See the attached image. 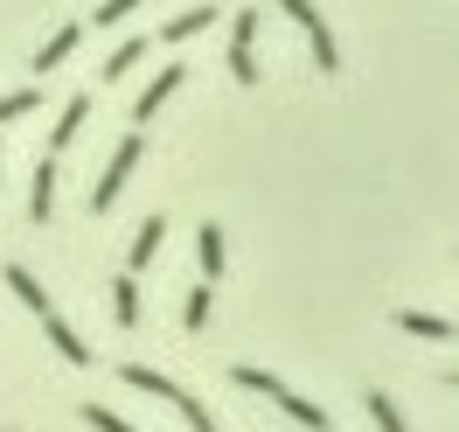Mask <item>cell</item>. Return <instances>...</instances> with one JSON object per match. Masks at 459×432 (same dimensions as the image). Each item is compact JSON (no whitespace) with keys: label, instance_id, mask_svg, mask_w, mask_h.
Masks as SVG:
<instances>
[{"label":"cell","instance_id":"cell-1","mask_svg":"<svg viewBox=\"0 0 459 432\" xmlns=\"http://www.w3.org/2000/svg\"><path fill=\"white\" fill-rule=\"evenodd\" d=\"M230 384H237V391H258V398H272L279 411H286V419H299L307 432H334V419H327L314 398H299L292 384H279V376L258 370V363H230Z\"/></svg>","mask_w":459,"mask_h":432},{"label":"cell","instance_id":"cell-2","mask_svg":"<svg viewBox=\"0 0 459 432\" xmlns=\"http://www.w3.org/2000/svg\"><path fill=\"white\" fill-rule=\"evenodd\" d=\"M118 384H133V391H146V398H168L181 419H188V432H223L216 426V411L195 398V391H181L174 376H160V370H146V363H118Z\"/></svg>","mask_w":459,"mask_h":432},{"label":"cell","instance_id":"cell-3","mask_svg":"<svg viewBox=\"0 0 459 432\" xmlns=\"http://www.w3.org/2000/svg\"><path fill=\"white\" fill-rule=\"evenodd\" d=\"M146 161V140H140V126L118 140V154L105 161V174H98V189H91V216H105V209H118V196H126V181H133V168Z\"/></svg>","mask_w":459,"mask_h":432},{"label":"cell","instance_id":"cell-4","mask_svg":"<svg viewBox=\"0 0 459 432\" xmlns=\"http://www.w3.org/2000/svg\"><path fill=\"white\" fill-rule=\"evenodd\" d=\"M292 14V29L307 35V49H314V63H320V77H334L342 70V42H334V29H327V14H320L314 0H279Z\"/></svg>","mask_w":459,"mask_h":432},{"label":"cell","instance_id":"cell-5","mask_svg":"<svg viewBox=\"0 0 459 432\" xmlns=\"http://www.w3.org/2000/svg\"><path fill=\"white\" fill-rule=\"evenodd\" d=\"M230 77L237 84H258V14H230Z\"/></svg>","mask_w":459,"mask_h":432},{"label":"cell","instance_id":"cell-6","mask_svg":"<svg viewBox=\"0 0 459 432\" xmlns=\"http://www.w3.org/2000/svg\"><path fill=\"white\" fill-rule=\"evenodd\" d=\"M181 84H188V70H181V63H168V70H153V77H146V91L133 98V126H146V119L160 112V105H168V98H174Z\"/></svg>","mask_w":459,"mask_h":432},{"label":"cell","instance_id":"cell-7","mask_svg":"<svg viewBox=\"0 0 459 432\" xmlns=\"http://www.w3.org/2000/svg\"><path fill=\"white\" fill-rule=\"evenodd\" d=\"M77 42H84V22H63V29H56V35H49V42H42V49L29 57V77H49V70H63Z\"/></svg>","mask_w":459,"mask_h":432},{"label":"cell","instance_id":"cell-8","mask_svg":"<svg viewBox=\"0 0 459 432\" xmlns=\"http://www.w3.org/2000/svg\"><path fill=\"white\" fill-rule=\"evenodd\" d=\"M216 22H223V7L195 0V7H181V14H174L168 29H160V42H174V49H181V42H195V35H202V29H216Z\"/></svg>","mask_w":459,"mask_h":432},{"label":"cell","instance_id":"cell-9","mask_svg":"<svg viewBox=\"0 0 459 432\" xmlns=\"http://www.w3.org/2000/svg\"><path fill=\"white\" fill-rule=\"evenodd\" d=\"M56 216V161H35L29 174V224H49Z\"/></svg>","mask_w":459,"mask_h":432},{"label":"cell","instance_id":"cell-10","mask_svg":"<svg viewBox=\"0 0 459 432\" xmlns=\"http://www.w3.org/2000/svg\"><path fill=\"white\" fill-rule=\"evenodd\" d=\"M160 237H168V216H146L140 231H133V244H126V272H146V265L160 259Z\"/></svg>","mask_w":459,"mask_h":432},{"label":"cell","instance_id":"cell-11","mask_svg":"<svg viewBox=\"0 0 459 432\" xmlns=\"http://www.w3.org/2000/svg\"><path fill=\"white\" fill-rule=\"evenodd\" d=\"M84 119H91V91L63 98V112H56V133H49V146H56V154H70V146H77V133H84Z\"/></svg>","mask_w":459,"mask_h":432},{"label":"cell","instance_id":"cell-12","mask_svg":"<svg viewBox=\"0 0 459 432\" xmlns=\"http://www.w3.org/2000/svg\"><path fill=\"white\" fill-rule=\"evenodd\" d=\"M42 328H49V348H56L63 363H77V370H91V342H84V335H77V328H70L63 314H42Z\"/></svg>","mask_w":459,"mask_h":432},{"label":"cell","instance_id":"cell-13","mask_svg":"<svg viewBox=\"0 0 459 432\" xmlns=\"http://www.w3.org/2000/svg\"><path fill=\"white\" fill-rule=\"evenodd\" d=\"M7 287H14V300H22L35 321H42V314H56V307H49V293H42V279H35L29 265H7Z\"/></svg>","mask_w":459,"mask_h":432},{"label":"cell","instance_id":"cell-14","mask_svg":"<svg viewBox=\"0 0 459 432\" xmlns=\"http://www.w3.org/2000/svg\"><path fill=\"white\" fill-rule=\"evenodd\" d=\"M397 328L403 335H425V342H453V314H418V307H403Z\"/></svg>","mask_w":459,"mask_h":432},{"label":"cell","instance_id":"cell-15","mask_svg":"<svg viewBox=\"0 0 459 432\" xmlns=\"http://www.w3.org/2000/svg\"><path fill=\"white\" fill-rule=\"evenodd\" d=\"M146 49H153L146 35H126V42H118L112 57H105V77H112V84H118V77H133V70L146 63Z\"/></svg>","mask_w":459,"mask_h":432},{"label":"cell","instance_id":"cell-16","mask_svg":"<svg viewBox=\"0 0 459 432\" xmlns=\"http://www.w3.org/2000/svg\"><path fill=\"white\" fill-rule=\"evenodd\" d=\"M29 112H42V84H35V77L0 98V126H14V119H29Z\"/></svg>","mask_w":459,"mask_h":432},{"label":"cell","instance_id":"cell-17","mask_svg":"<svg viewBox=\"0 0 459 432\" xmlns=\"http://www.w3.org/2000/svg\"><path fill=\"white\" fill-rule=\"evenodd\" d=\"M223 265H230L223 224H202V279H223Z\"/></svg>","mask_w":459,"mask_h":432},{"label":"cell","instance_id":"cell-18","mask_svg":"<svg viewBox=\"0 0 459 432\" xmlns=\"http://www.w3.org/2000/svg\"><path fill=\"white\" fill-rule=\"evenodd\" d=\"M112 314H118V328H140V287H133V272L112 279Z\"/></svg>","mask_w":459,"mask_h":432},{"label":"cell","instance_id":"cell-19","mask_svg":"<svg viewBox=\"0 0 459 432\" xmlns=\"http://www.w3.org/2000/svg\"><path fill=\"white\" fill-rule=\"evenodd\" d=\"M362 404H369L376 432H411V426H403V411H397V398H390V391H362Z\"/></svg>","mask_w":459,"mask_h":432},{"label":"cell","instance_id":"cell-20","mask_svg":"<svg viewBox=\"0 0 459 432\" xmlns=\"http://www.w3.org/2000/svg\"><path fill=\"white\" fill-rule=\"evenodd\" d=\"M209 307H216V300H209V279H202V287H188V300H181V328H188V335H202Z\"/></svg>","mask_w":459,"mask_h":432},{"label":"cell","instance_id":"cell-21","mask_svg":"<svg viewBox=\"0 0 459 432\" xmlns=\"http://www.w3.org/2000/svg\"><path fill=\"white\" fill-rule=\"evenodd\" d=\"M146 0H98V14H91V29H118L126 14H140Z\"/></svg>","mask_w":459,"mask_h":432},{"label":"cell","instance_id":"cell-22","mask_svg":"<svg viewBox=\"0 0 459 432\" xmlns=\"http://www.w3.org/2000/svg\"><path fill=\"white\" fill-rule=\"evenodd\" d=\"M84 426L91 432H140L133 419H118V411H105V404H84Z\"/></svg>","mask_w":459,"mask_h":432},{"label":"cell","instance_id":"cell-23","mask_svg":"<svg viewBox=\"0 0 459 432\" xmlns=\"http://www.w3.org/2000/svg\"><path fill=\"white\" fill-rule=\"evenodd\" d=\"M0 432H7V426H0Z\"/></svg>","mask_w":459,"mask_h":432}]
</instances>
